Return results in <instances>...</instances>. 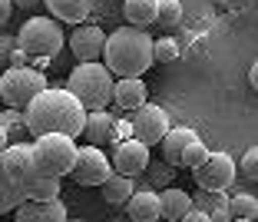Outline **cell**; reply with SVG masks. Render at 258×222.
<instances>
[{"instance_id": "obj_1", "label": "cell", "mask_w": 258, "mask_h": 222, "mask_svg": "<svg viewBox=\"0 0 258 222\" xmlns=\"http://www.w3.org/2000/svg\"><path fill=\"white\" fill-rule=\"evenodd\" d=\"M23 120H27V133L33 139L37 136H73L80 139L86 133V120H90V109L76 100L67 86H50L23 109Z\"/></svg>"}, {"instance_id": "obj_2", "label": "cell", "mask_w": 258, "mask_h": 222, "mask_svg": "<svg viewBox=\"0 0 258 222\" xmlns=\"http://www.w3.org/2000/svg\"><path fill=\"white\" fill-rule=\"evenodd\" d=\"M103 63L113 70L116 80L143 77L149 67H156V40L143 33V27H119L109 33Z\"/></svg>"}, {"instance_id": "obj_3", "label": "cell", "mask_w": 258, "mask_h": 222, "mask_svg": "<svg viewBox=\"0 0 258 222\" xmlns=\"http://www.w3.org/2000/svg\"><path fill=\"white\" fill-rule=\"evenodd\" d=\"M67 90L73 93L76 100L83 103L86 109H106L116 100V77L106 63H80V67L70 73Z\"/></svg>"}, {"instance_id": "obj_4", "label": "cell", "mask_w": 258, "mask_h": 222, "mask_svg": "<svg viewBox=\"0 0 258 222\" xmlns=\"http://www.w3.org/2000/svg\"><path fill=\"white\" fill-rule=\"evenodd\" d=\"M17 46L27 50L33 60H53L63 50V30L56 17H30L17 33Z\"/></svg>"}, {"instance_id": "obj_5", "label": "cell", "mask_w": 258, "mask_h": 222, "mask_svg": "<svg viewBox=\"0 0 258 222\" xmlns=\"http://www.w3.org/2000/svg\"><path fill=\"white\" fill-rule=\"evenodd\" d=\"M33 149H37V166H40V176H50V179H63L73 173L76 166V156H80V146H76L73 136H37L33 139Z\"/></svg>"}, {"instance_id": "obj_6", "label": "cell", "mask_w": 258, "mask_h": 222, "mask_svg": "<svg viewBox=\"0 0 258 222\" xmlns=\"http://www.w3.org/2000/svg\"><path fill=\"white\" fill-rule=\"evenodd\" d=\"M43 90H50V83L37 67H7V73L0 77V96L14 109H27Z\"/></svg>"}, {"instance_id": "obj_7", "label": "cell", "mask_w": 258, "mask_h": 222, "mask_svg": "<svg viewBox=\"0 0 258 222\" xmlns=\"http://www.w3.org/2000/svg\"><path fill=\"white\" fill-rule=\"evenodd\" d=\"M73 183L76 186H106L109 179L116 176V166L106 159V153L99 146H80V156H76V166H73Z\"/></svg>"}, {"instance_id": "obj_8", "label": "cell", "mask_w": 258, "mask_h": 222, "mask_svg": "<svg viewBox=\"0 0 258 222\" xmlns=\"http://www.w3.org/2000/svg\"><path fill=\"white\" fill-rule=\"evenodd\" d=\"M235 176H238V166L228 153H212L205 159V166H199L192 173V179L199 183L202 192H225L228 186L235 183Z\"/></svg>"}, {"instance_id": "obj_9", "label": "cell", "mask_w": 258, "mask_h": 222, "mask_svg": "<svg viewBox=\"0 0 258 222\" xmlns=\"http://www.w3.org/2000/svg\"><path fill=\"white\" fill-rule=\"evenodd\" d=\"M129 130H133V136L143 139L146 146H162V139L169 136V113L162 106H156V103H146V106H139L136 113H133V120H129Z\"/></svg>"}, {"instance_id": "obj_10", "label": "cell", "mask_w": 258, "mask_h": 222, "mask_svg": "<svg viewBox=\"0 0 258 222\" xmlns=\"http://www.w3.org/2000/svg\"><path fill=\"white\" fill-rule=\"evenodd\" d=\"M0 169H4V176L17 179V183H23V186L30 183V179H40L33 143H10V146H4V153H0Z\"/></svg>"}, {"instance_id": "obj_11", "label": "cell", "mask_w": 258, "mask_h": 222, "mask_svg": "<svg viewBox=\"0 0 258 222\" xmlns=\"http://www.w3.org/2000/svg\"><path fill=\"white\" fill-rule=\"evenodd\" d=\"M152 146H146L143 139H136V136H129V139H122L119 146L113 149V166H116V173L119 176H129V179H139L149 169V162H152V153H149Z\"/></svg>"}, {"instance_id": "obj_12", "label": "cell", "mask_w": 258, "mask_h": 222, "mask_svg": "<svg viewBox=\"0 0 258 222\" xmlns=\"http://www.w3.org/2000/svg\"><path fill=\"white\" fill-rule=\"evenodd\" d=\"M106 43H109V33L96 23H80L73 33H70V50H73L76 60L93 63V60H103L106 53Z\"/></svg>"}, {"instance_id": "obj_13", "label": "cell", "mask_w": 258, "mask_h": 222, "mask_svg": "<svg viewBox=\"0 0 258 222\" xmlns=\"http://www.w3.org/2000/svg\"><path fill=\"white\" fill-rule=\"evenodd\" d=\"M126 215L133 222H162V196L149 186L136 189V196L126 202Z\"/></svg>"}, {"instance_id": "obj_14", "label": "cell", "mask_w": 258, "mask_h": 222, "mask_svg": "<svg viewBox=\"0 0 258 222\" xmlns=\"http://www.w3.org/2000/svg\"><path fill=\"white\" fill-rule=\"evenodd\" d=\"M14 222H70L63 199L53 202H23L14 212Z\"/></svg>"}, {"instance_id": "obj_15", "label": "cell", "mask_w": 258, "mask_h": 222, "mask_svg": "<svg viewBox=\"0 0 258 222\" xmlns=\"http://www.w3.org/2000/svg\"><path fill=\"white\" fill-rule=\"evenodd\" d=\"M86 143L90 146H103L106 143H113V136H116V116L113 113H106V109H90V120H86Z\"/></svg>"}, {"instance_id": "obj_16", "label": "cell", "mask_w": 258, "mask_h": 222, "mask_svg": "<svg viewBox=\"0 0 258 222\" xmlns=\"http://www.w3.org/2000/svg\"><path fill=\"white\" fill-rule=\"evenodd\" d=\"M159 196H162V219L166 222H182L185 215L196 212L192 196L185 189H179V186H169V189H162Z\"/></svg>"}, {"instance_id": "obj_17", "label": "cell", "mask_w": 258, "mask_h": 222, "mask_svg": "<svg viewBox=\"0 0 258 222\" xmlns=\"http://www.w3.org/2000/svg\"><path fill=\"white\" fill-rule=\"evenodd\" d=\"M43 7L50 10V17H56L60 23L80 27V23H86L93 4H90V0H43Z\"/></svg>"}, {"instance_id": "obj_18", "label": "cell", "mask_w": 258, "mask_h": 222, "mask_svg": "<svg viewBox=\"0 0 258 222\" xmlns=\"http://www.w3.org/2000/svg\"><path fill=\"white\" fill-rule=\"evenodd\" d=\"M196 139H199L196 130H189V126H172V130H169V136L162 139V159L172 162V166H182L185 149H189Z\"/></svg>"}, {"instance_id": "obj_19", "label": "cell", "mask_w": 258, "mask_h": 222, "mask_svg": "<svg viewBox=\"0 0 258 222\" xmlns=\"http://www.w3.org/2000/svg\"><path fill=\"white\" fill-rule=\"evenodd\" d=\"M116 106L119 109H133L136 113L139 106H146V83L143 77H129V80H116Z\"/></svg>"}, {"instance_id": "obj_20", "label": "cell", "mask_w": 258, "mask_h": 222, "mask_svg": "<svg viewBox=\"0 0 258 222\" xmlns=\"http://www.w3.org/2000/svg\"><path fill=\"white\" fill-rule=\"evenodd\" d=\"M122 14H126L129 27L159 23V0H122Z\"/></svg>"}, {"instance_id": "obj_21", "label": "cell", "mask_w": 258, "mask_h": 222, "mask_svg": "<svg viewBox=\"0 0 258 222\" xmlns=\"http://www.w3.org/2000/svg\"><path fill=\"white\" fill-rule=\"evenodd\" d=\"M99 189H103V202H109V206H126V202L136 196V179L116 173V176L109 179L106 186H99Z\"/></svg>"}, {"instance_id": "obj_22", "label": "cell", "mask_w": 258, "mask_h": 222, "mask_svg": "<svg viewBox=\"0 0 258 222\" xmlns=\"http://www.w3.org/2000/svg\"><path fill=\"white\" fill-rule=\"evenodd\" d=\"M23 202H27V186L17 183V179H10V176L0 179V212H4V215L17 212Z\"/></svg>"}, {"instance_id": "obj_23", "label": "cell", "mask_w": 258, "mask_h": 222, "mask_svg": "<svg viewBox=\"0 0 258 222\" xmlns=\"http://www.w3.org/2000/svg\"><path fill=\"white\" fill-rule=\"evenodd\" d=\"M60 179H50V176H40L27 183V202H53L60 199Z\"/></svg>"}, {"instance_id": "obj_24", "label": "cell", "mask_w": 258, "mask_h": 222, "mask_svg": "<svg viewBox=\"0 0 258 222\" xmlns=\"http://www.w3.org/2000/svg\"><path fill=\"white\" fill-rule=\"evenodd\" d=\"M143 179H146V186H149V189L162 192V189H169V186L175 183V166H172V162H166V159L149 162V169L143 173Z\"/></svg>"}, {"instance_id": "obj_25", "label": "cell", "mask_w": 258, "mask_h": 222, "mask_svg": "<svg viewBox=\"0 0 258 222\" xmlns=\"http://www.w3.org/2000/svg\"><path fill=\"white\" fill-rule=\"evenodd\" d=\"M232 215L242 222H258V199L248 196V192H238L232 196Z\"/></svg>"}, {"instance_id": "obj_26", "label": "cell", "mask_w": 258, "mask_h": 222, "mask_svg": "<svg viewBox=\"0 0 258 222\" xmlns=\"http://www.w3.org/2000/svg\"><path fill=\"white\" fill-rule=\"evenodd\" d=\"M4 146H7V139H17L20 133H27V120H23V109H14L7 106V113H4Z\"/></svg>"}, {"instance_id": "obj_27", "label": "cell", "mask_w": 258, "mask_h": 222, "mask_svg": "<svg viewBox=\"0 0 258 222\" xmlns=\"http://www.w3.org/2000/svg\"><path fill=\"white\" fill-rule=\"evenodd\" d=\"M209 156H212V149H209V146H205L202 139H196V143H192L189 149H185V156H182V166L189 169V173H196L199 166H205V159H209Z\"/></svg>"}, {"instance_id": "obj_28", "label": "cell", "mask_w": 258, "mask_h": 222, "mask_svg": "<svg viewBox=\"0 0 258 222\" xmlns=\"http://www.w3.org/2000/svg\"><path fill=\"white\" fill-rule=\"evenodd\" d=\"M182 20V4L179 0H159V23L162 27H175Z\"/></svg>"}, {"instance_id": "obj_29", "label": "cell", "mask_w": 258, "mask_h": 222, "mask_svg": "<svg viewBox=\"0 0 258 222\" xmlns=\"http://www.w3.org/2000/svg\"><path fill=\"white\" fill-rule=\"evenodd\" d=\"M172 60H179V43L169 37L156 40V63H172Z\"/></svg>"}, {"instance_id": "obj_30", "label": "cell", "mask_w": 258, "mask_h": 222, "mask_svg": "<svg viewBox=\"0 0 258 222\" xmlns=\"http://www.w3.org/2000/svg\"><path fill=\"white\" fill-rule=\"evenodd\" d=\"M238 169L245 173V179H251V183H258V146H251L248 153L242 156V162H238Z\"/></svg>"}, {"instance_id": "obj_31", "label": "cell", "mask_w": 258, "mask_h": 222, "mask_svg": "<svg viewBox=\"0 0 258 222\" xmlns=\"http://www.w3.org/2000/svg\"><path fill=\"white\" fill-rule=\"evenodd\" d=\"M30 60H33V57L27 53V50H20V46H17L14 53L7 57V63H10V67H27V63H30Z\"/></svg>"}, {"instance_id": "obj_32", "label": "cell", "mask_w": 258, "mask_h": 222, "mask_svg": "<svg viewBox=\"0 0 258 222\" xmlns=\"http://www.w3.org/2000/svg\"><path fill=\"white\" fill-rule=\"evenodd\" d=\"M17 10V4L14 0H0V27H7V20H10V14Z\"/></svg>"}, {"instance_id": "obj_33", "label": "cell", "mask_w": 258, "mask_h": 222, "mask_svg": "<svg viewBox=\"0 0 258 222\" xmlns=\"http://www.w3.org/2000/svg\"><path fill=\"white\" fill-rule=\"evenodd\" d=\"M182 222H212V215L205 212V209H199V206H196V212H192V215H185Z\"/></svg>"}, {"instance_id": "obj_34", "label": "cell", "mask_w": 258, "mask_h": 222, "mask_svg": "<svg viewBox=\"0 0 258 222\" xmlns=\"http://www.w3.org/2000/svg\"><path fill=\"white\" fill-rule=\"evenodd\" d=\"M222 7H228V10H245L248 7V0H219Z\"/></svg>"}, {"instance_id": "obj_35", "label": "cell", "mask_w": 258, "mask_h": 222, "mask_svg": "<svg viewBox=\"0 0 258 222\" xmlns=\"http://www.w3.org/2000/svg\"><path fill=\"white\" fill-rule=\"evenodd\" d=\"M17 7H23V10H33V7H40V4H43V0H14Z\"/></svg>"}, {"instance_id": "obj_36", "label": "cell", "mask_w": 258, "mask_h": 222, "mask_svg": "<svg viewBox=\"0 0 258 222\" xmlns=\"http://www.w3.org/2000/svg\"><path fill=\"white\" fill-rule=\"evenodd\" d=\"M248 83H251V86L258 90V60L251 63V70H248Z\"/></svg>"}, {"instance_id": "obj_37", "label": "cell", "mask_w": 258, "mask_h": 222, "mask_svg": "<svg viewBox=\"0 0 258 222\" xmlns=\"http://www.w3.org/2000/svg\"><path fill=\"white\" fill-rule=\"evenodd\" d=\"M109 222H133L129 215H119V219H109Z\"/></svg>"}, {"instance_id": "obj_38", "label": "cell", "mask_w": 258, "mask_h": 222, "mask_svg": "<svg viewBox=\"0 0 258 222\" xmlns=\"http://www.w3.org/2000/svg\"><path fill=\"white\" fill-rule=\"evenodd\" d=\"M70 222H86V219H70Z\"/></svg>"}, {"instance_id": "obj_39", "label": "cell", "mask_w": 258, "mask_h": 222, "mask_svg": "<svg viewBox=\"0 0 258 222\" xmlns=\"http://www.w3.org/2000/svg\"><path fill=\"white\" fill-rule=\"evenodd\" d=\"M4 222H7V219H4Z\"/></svg>"}]
</instances>
